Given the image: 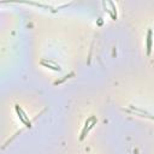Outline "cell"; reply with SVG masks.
<instances>
[{
	"label": "cell",
	"instance_id": "5b68a950",
	"mask_svg": "<svg viewBox=\"0 0 154 154\" xmlns=\"http://www.w3.org/2000/svg\"><path fill=\"white\" fill-rule=\"evenodd\" d=\"M74 75H75V74L72 72V74H70L69 76H64V78H62V80H59V81H57V82H54V84H56V86H57V84H60V83H63V82H64V81H66L68 78H70V77H71V76H74Z\"/></svg>",
	"mask_w": 154,
	"mask_h": 154
},
{
	"label": "cell",
	"instance_id": "6da1fadb",
	"mask_svg": "<svg viewBox=\"0 0 154 154\" xmlns=\"http://www.w3.org/2000/svg\"><path fill=\"white\" fill-rule=\"evenodd\" d=\"M96 124V118L95 117H90L89 119L86 122V126H84V129H83V131H82V135H81V137H80V140L82 141L84 139V137L87 136V134H88V131H89L93 126H94Z\"/></svg>",
	"mask_w": 154,
	"mask_h": 154
},
{
	"label": "cell",
	"instance_id": "277c9868",
	"mask_svg": "<svg viewBox=\"0 0 154 154\" xmlns=\"http://www.w3.org/2000/svg\"><path fill=\"white\" fill-rule=\"evenodd\" d=\"M152 52V30L149 29L147 33V56H151Z\"/></svg>",
	"mask_w": 154,
	"mask_h": 154
},
{
	"label": "cell",
	"instance_id": "3957f363",
	"mask_svg": "<svg viewBox=\"0 0 154 154\" xmlns=\"http://www.w3.org/2000/svg\"><path fill=\"white\" fill-rule=\"evenodd\" d=\"M41 64L45 65V66H47V68H49V69L54 70V71H60V66H59V65H57L56 63L51 62V60H41Z\"/></svg>",
	"mask_w": 154,
	"mask_h": 154
},
{
	"label": "cell",
	"instance_id": "7a4b0ae2",
	"mask_svg": "<svg viewBox=\"0 0 154 154\" xmlns=\"http://www.w3.org/2000/svg\"><path fill=\"white\" fill-rule=\"evenodd\" d=\"M16 112H17V114H18V117H19V119L23 122L24 124H25V126H28V128H30L31 126V124H30V122H29V119H28V117L25 116V113L22 111V108L18 106V105H16Z\"/></svg>",
	"mask_w": 154,
	"mask_h": 154
}]
</instances>
